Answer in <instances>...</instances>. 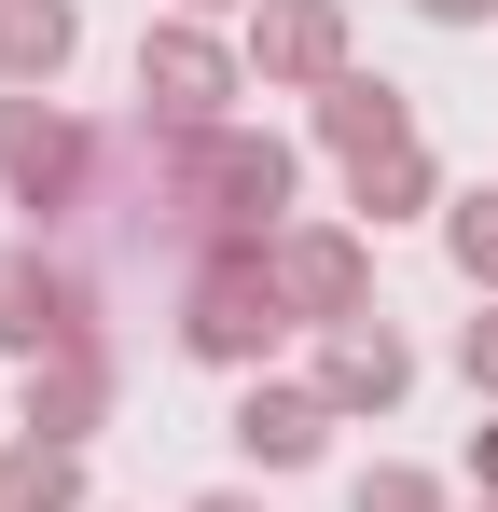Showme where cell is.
I'll return each mask as SVG.
<instances>
[{"mask_svg":"<svg viewBox=\"0 0 498 512\" xmlns=\"http://www.w3.org/2000/svg\"><path fill=\"white\" fill-rule=\"evenodd\" d=\"M70 56V0H0V70H56Z\"/></svg>","mask_w":498,"mask_h":512,"instance_id":"obj_2","label":"cell"},{"mask_svg":"<svg viewBox=\"0 0 498 512\" xmlns=\"http://www.w3.org/2000/svg\"><path fill=\"white\" fill-rule=\"evenodd\" d=\"M332 139H360V167H374V153L402 139V111H388V84H346V97H332Z\"/></svg>","mask_w":498,"mask_h":512,"instance_id":"obj_4","label":"cell"},{"mask_svg":"<svg viewBox=\"0 0 498 512\" xmlns=\"http://www.w3.org/2000/svg\"><path fill=\"white\" fill-rule=\"evenodd\" d=\"M429 14H485V0H429Z\"/></svg>","mask_w":498,"mask_h":512,"instance_id":"obj_12","label":"cell"},{"mask_svg":"<svg viewBox=\"0 0 498 512\" xmlns=\"http://www.w3.org/2000/svg\"><path fill=\"white\" fill-rule=\"evenodd\" d=\"M0 167H14V180H70V139H56V125H28V111H14V125H0Z\"/></svg>","mask_w":498,"mask_h":512,"instance_id":"obj_7","label":"cell"},{"mask_svg":"<svg viewBox=\"0 0 498 512\" xmlns=\"http://www.w3.org/2000/svg\"><path fill=\"white\" fill-rule=\"evenodd\" d=\"M222 512H236V499H222Z\"/></svg>","mask_w":498,"mask_h":512,"instance_id":"obj_13","label":"cell"},{"mask_svg":"<svg viewBox=\"0 0 498 512\" xmlns=\"http://www.w3.org/2000/svg\"><path fill=\"white\" fill-rule=\"evenodd\" d=\"M263 333H277V291H263V277H208L194 346H222V360H236V346H263Z\"/></svg>","mask_w":498,"mask_h":512,"instance_id":"obj_1","label":"cell"},{"mask_svg":"<svg viewBox=\"0 0 498 512\" xmlns=\"http://www.w3.org/2000/svg\"><path fill=\"white\" fill-rule=\"evenodd\" d=\"M153 84L180 97V111H208V97H222V56H208V42H153Z\"/></svg>","mask_w":498,"mask_h":512,"instance_id":"obj_6","label":"cell"},{"mask_svg":"<svg viewBox=\"0 0 498 512\" xmlns=\"http://www.w3.org/2000/svg\"><path fill=\"white\" fill-rule=\"evenodd\" d=\"M332 388H346V402H388V388H402V346H388V333H346V346H332Z\"/></svg>","mask_w":498,"mask_h":512,"instance_id":"obj_3","label":"cell"},{"mask_svg":"<svg viewBox=\"0 0 498 512\" xmlns=\"http://www.w3.org/2000/svg\"><path fill=\"white\" fill-rule=\"evenodd\" d=\"M360 512H429V485H402V471H388V485H360Z\"/></svg>","mask_w":498,"mask_h":512,"instance_id":"obj_9","label":"cell"},{"mask_svg":"<svg viewBox=\"0 0 498 512\" xmlns=\"http://www.w3.org/2000/svg\"><path fill=\"white\" fill-rule=\"evenodd\" d=\"M0 499H14V512H56V499H70V457H42V443H28V457L0 471Z\"/></svg>","mask_w":498,"mask_h":512,"instance_id":"obj_8","label":"cell"},{"mask_svg":"<svg viewBox=\"0 0 498 512\" xmlns=\"http://www.w3.org/2000/svg\"><path fill=\"white\" fill-rule=\"evenodd\" d=\"M457 250H471V263H498V194L471 208V222H457Z\"/></svg>","mask_w":498,"mask_h":512,"instance_id":"obj_10","label":"cell"},{"mask_svg":"<svg viewBox=\"0 0 498 512\" xmlns=\"http://www.w3.org/2000/svg\"><path fill=\"white\" fill-rule=\"evenodd\" d=\"M471 374H498V333H485V319H471Z\"/></svg>","mask_w":498,"mask_h":512,"instance_id":"obj_11","label":"cell"},{"mask_svg":"<svg viewBox=\"0 0 498 512\" xmlns=\"http://www.w3.org/2000/svg\"><path fill=\"white\" fill-rule=\"evenodd\" d=\"M249 457H305V443H319V402H249Z\"/></svg>","mask_w":498,"mask_h":512,"instance_id":"obj_5","label":"cell"}]
</instances>
